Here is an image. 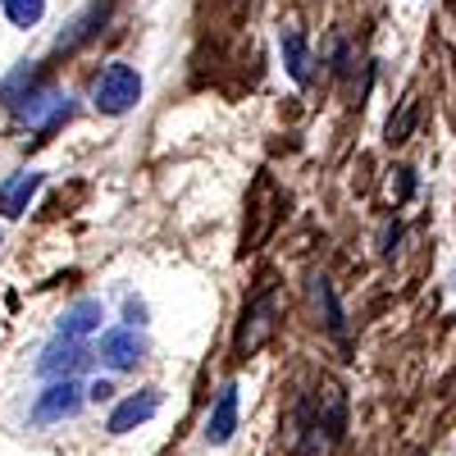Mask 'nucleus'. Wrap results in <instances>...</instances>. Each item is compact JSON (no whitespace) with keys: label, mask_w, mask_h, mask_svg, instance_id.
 <instances>
[{"label":"nucleus","mask_w":456,"mask_h":456,"mask_svg":"<svg viewBox=\"0 0 456 456\" xmlns=\"http://www.w3.org/2000/svg\"><path fill=\"white\" fill-rule=\"evenodd\" d=\"M92 105L101 114H110V119H119V114L137 110L142 105V73L128 64V60H110L96 69L92 78Z\"/></svg>","instance_id":"f257e3e1"},{"label":"nucleus","mask_w":456,"mask_h":456,"mask_svg":"<svg viewBox=\"0 0 456 456\" xmlns=\"http://www.w3.org/2000/svg\"><path fill=\"white\" fill-rule=\"evenodd\" d=\"M274 329H279V292L265 288V292H256L247 306H242V324H238V333H233V356H238V361L256 356L265 342L274 338Z\"/></svg>","instance_id":"f03ea898"},{"label":"nucleus","mask_w":456,"mask_h":456,"mask_svg":"<svg viewBox=\"0 0 456 456\" xmlns=\"http://www.w3.org/2000/svg\"><path fill=\"white\" fill-rule=\"evenodd\" d=\"M87 402V393L73 384V379H51V388L37 397L32 406V425H55V420H69V415H78Z\"/></svg>","instance_id":"7ed1b4c3"},{"label":"nucleus","mask_w":456,"mask_h":456,"mask_svg":"<svg viewBox=\"0 0 456 456\" xmlns=\"http://www.w3.org/2000/svg\"><path fill=\"white\" fill-rule=\"evenodd\" d=\"M342 434H347V397H342V388H324L320 393V415L311 425V443L320 452H333L342 443Z\"/></svg>","instance_id":"20e7f679"},{"label":"nucleus","mask_w":456,"mask_h":456,"mask_svg":"<svg viewBox=\"0 0 456 456\" xmlns=\"http://www.w3.org/2000/svg\"><path fill=\"white\" fill-rule=\"evenodd\" d=\"M110 10H114V0H92V5L73 19L64 32H60V42H55V55H73V51H83L92 37H101V28L110 23Z\"/></svg>","instance_id":"39448f33"},{"label":"nucleus","mask_w":456,"mask_h":456,"mask_svg":"<svg viewBox=\"0 0 456 456\" xmlns=\"http://www.w3.org/2000/svg\"><path fill=\"white\" fill-rule=\"evenodd\" d=\"M142 356H146V338L137 329H110L101 338V361L110 370H137Z\"/></svg>","instance_id":"423d86ee"},{"label":"nucleus","mask_w":456,"mask_h":456,"mask_svg":"<svg viewBox=\"0 0 456 456\" xmlns=\"http://www.w3.org/2000/svg\"><path fill=\"white\" fill-rule=\"evenodd\" d=\"M87 365V347L78 338H64L60 333V342H51V347L42 352V361H37V370H42L46 379H73Z\"/></svg>","instance_id":"0eeeda50"},{"label":"nucleus","mask_w":456,"mask_h":456,"mask_svg":"<svg viewBox=\"0 0 456 456\" xmlns=\"http://www.w3.org/2000/svg\"><path fill=\"white\" fill-rule=\"evenodd\" d=\"M156 411H160V393H156V388H146V393H137V397H124L119 406L110 411V434H133V429L146 425Z\"/></svg>","instance_id":"6e6552de"},{"label":"nucleus","mask_w":456,"mask_h":456,"mask_svg":"<svg viewBox=\"0 0 456 456\" xmlns=\"http://www.w3.org/2000/svg\"><path fill=\"white\" fill-rule=\"evenodd\" d=\"M233 434H238V388L228 384V388H219V397H215V406H210L206 443H210V447H224Z\"/></svg>","instance_id":"1a4fd4ad"},{"label":"nucleus","mask_w":456,"mask_h":456,"mask_svg":"<svg viewBox=\"0 0 456 456\" xmlns=\"http://www.w3.org/2000/svg\"><path fill=\"white\" fill-rule=\"evenodd\" d=\"M37 192H42V174H37V169L14 174L10 183H0V215H5V219H19V215L32 206Z\"/></svg>","instance_id":"9d476101"},{"label":"nucleus","mask_w":456,"mask_h":456,"mask_svg":"<svg viewBox=\"0 0 456 456\" xmlns=\"http://www.w3.org/2000/svg\"><path fill=\"white\" fill-rule=\"evenodd\" d=\"M279 51H283V64L292 73V83H311V51H306L301 28H283L279 32Z\"/></svg>","instance_id":"9b49d317"},{"label":"nucleus","mask_w":456,"mask_h":456,"mask_svg":"<svg viewBox=\"0 0 456 456\" xmlns=\"http://www.w3.org/2000/svg\"><path fill=\"white\" fill-rule=\"evenodd\" d=\"M92 329H101V301H78V306L64 311V320H60L64 338H87Z\"/></svg>","instance_id":"f8f14e48"},{"label":"nucleus","mask_w":456,"mask_h":456,"mask_svg":"<svg viewBox=\"0 0 456 456\" xmlns=\"http://www.w3.org/2000/svg\"><path fill=\"white\" fill-rule=\"evenodd\" d=\"M315 301H320V311H324V329H329L338 342H347V315H342V306H338V297H333V283H329V279H315Z\"/></svg>","instance_id":"ddd939ff"},{"label":"nucleus","mask_w":456,"mask_h":456,"mask_svg":"<svg viewBox=\"0 0 456 456\" xmlns=\"http://www.w3.org/2000/svg\"><path fill=\"white\" fill-rule=\"evenodd\" d=\"M0 10H5V19L14 23V28H37L46 19V0H0Z\"/></svg>","instance_id":"4468645a"},{"label":"nucleus","mask_w":456,"mask_h":456,"mask_svg":"<svg viewBox=\"0 0 456 456\" xmlns=\"http://www.w3.org/2000/svg\"><path fill=\"white\" fill-rule=\"evenodd\" d=\"M415 114H420V105H415V101H402L397 119H388V142H393V146L411 137V128H415Z\"/></svg>","instance_id":"2eb2a0df"},{"label":"nucleus","mask_w":456,"mask_h":456,"mask_svg":"<svg viewBox=\"0 0 456 456\" xmlns=\"http://www.w3.org/2000/svg\"><path fill=\"white\" fill-rule=\"evenodd\" d=\"M110 397H114V384H105V379H96V384L87 388V402H96V406L110 402Z\"/></svg>","instance_id":"dca6fc26"},{"label":"nucleus","mask_w":456,"mask_h":456,"mask_svg":"<svg viewBox=\"0 0 456 456\" xmlns=\"http://www.w3.org/2000/svg\"><path fill=\"white\" fill-rule=\"evenodd\" d=\"M452 279H456V274H452Z\"/></svg>","instance_id":"f3484780"}]
</instances>
